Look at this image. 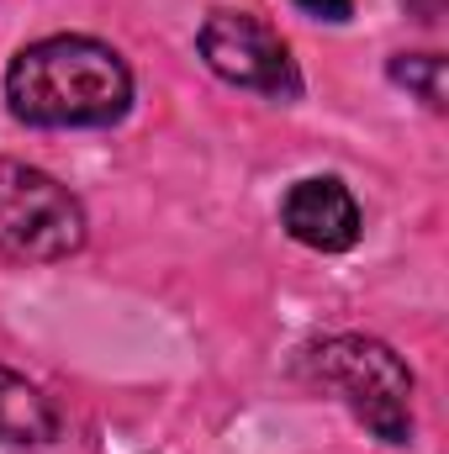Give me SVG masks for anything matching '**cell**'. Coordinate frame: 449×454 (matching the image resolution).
<instances>
[{
	"instance_id": "1",
	"label": "cell",
	"mask_w": 449,
	"mask_h": 454,
	"mask_svg": "<svg viewBox=\"0 0 449 454\" xmlns=\"http://www.w3.org/2000/svg\"><path fill=\"white\" fill-rule=\"evenodd\" d=\"M5 101L27 127H112L132 106V69L96 37H43L11 59Z\"/></svg>"
},
{
	"instance_id": "2",
	"label": "cell",
	"mask_w": 449,
	"mask_h": 454,
	"mask_svg": "<svg viewBox=\"0 0 449 454\" xmlns=\"http://www.w3.org/2000/svg\"><path fill=\"white\" fill-rule=\"evenodd\" d=\"M307 370L381 444H407L413 439V370L397 359V348H386L381 339L338 333V339L312 343Z\"/></svg>"
},
{
	"instance_id": "3",
	"label": "cell",
	"mask_w": 449,
	"mask_h": 454,
	"mask_svg": "<svg viewBox=\"0 0 449 454\" xmlns=\"http://www.w3.org/2000/svg\"><path fill=\"white\" fill-rule=\"evenodd\" d=\"M85 248V207L48 169L0 159V254L21 264H53Z\"/></svg>"
},
{
	"instance_id": "4",
	"label": "cell",
	"mask_w": 449,
	"mask_h": 454,
	"mask_svg": "<svg viewBox=\"0 0 449 454\" xmlns=\"http://www.w3.org/2000/svg\"><path fill=\"white\" fill-rule=\"evenodd\" d=\"M196 48L207 59V69L217 80H227V85H243V90H259V96H280V101H291L302 90L286 37L254 11H212L201 21V32H196Z\"/></svg>"
},
{
	"instance_id": "5",
	"label": "cell",
	"mask_w": 449,
	"mask_h": 454,
	"mask_svg": "<svg viewBox=\"0 0 449 454\" xmlns=\"http://www.w3.org/2000/svg\"><path fill=\"white\" fill-rule=\"evenodd\" d=\"M280 223L296 243H307L318 254H343L359 243V207H354L349 185L334 175L296 180L280 201Z\"/></svg>"
},
{
	"instance_id": "6",
	"label": "cell",
	"mask_w": 449,
	"mask_h": 454,
	"mask_svg": "<svg viewBox=\"0 0 449 454\" xmlns=\"http://www.w3.org/2000/svg\"><path fill=\"white\" fill-rule=\"evenodd\" d=\"M0 439L5 444H53L59 439L53 402L5 364H0Z\"/></svg>"
},
{
	"instance_id": "7",
	"label": "cell",
	"mask_w": 449,
	"mask_h": 454,
	"mask_svg": "<svg viewBox=\"0 0 449 454\" xmlns=\"http://www.w3.org/2000/svg\"><path fill=\"white\" fill-rule=\"evenodd\" d=\"M391 80L407 85V90H418L423 106L445 112V59L439 53H397L391 59Z\"/></svg>"
},
{
	"instance_id": "8",
	"label": "cell",
	"mask_w": 449,
	"mask_h": 454,
	"mask_svg": "<svg viewBox=\"0 0 449 454\" xmlns=\"http://www.w3.org/2000/svg\"><path fill=\"white\" fill-rule=\"evenodd\" d=\"M296 5L318 21H349L354 16V0H296Z\"/></svg>"
}]
</instances>
